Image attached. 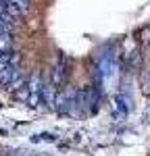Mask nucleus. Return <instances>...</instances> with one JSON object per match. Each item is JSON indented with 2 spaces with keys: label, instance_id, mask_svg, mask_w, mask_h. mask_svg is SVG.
Segmentation results:
<instances>
[{
  "label": "nucleus",
  "instance_id": "f257e3e1",
  "mask_svg": "<svg viewBox=\"0 0 150 156\" xmlns=\"http://www.w3.org/2000/svg\"><path fill=\"white\" fill-rule=\"evenodd\" d=\"M11 48H12L11 34H2V36H0V50H2V52H11Z\"/></svg>",
  "mask_w": 150,
  "mask_h": 156
},
{
  "label": "nucleus",
  "instance_id": "39448f33",
  "mask_svg": "<svg viewBox=\"0 0 150 156\" xmlns=\"http://www.w3.org/2000/svg\"><path fill=\"white\" fill-rule=\"evenodd\" d=\"M2 54H4V52H2V50H0V56H2Z\"/></svg>",
  "mask_w": 150,
  "mask_h": 156
},
{
  "label": "nucleus",
  "instance_id": "7ed1b4c3",
  "mask_svg": "<svg viewBox=\"0 0 150 156\" xmlns=\"http://www.w3.org/2000/svg\"><path fill=\"white\" fill-rule=\"evenodd\" d=\"M62 79H65V71L62 69H54L52 71V83L59 85V83H62Z\"/></svg>",
  "mask_w": 150,
  "mask_h": 156
},
{
  "label": "nucleus",
  "instance_id": "20e7f679",
  "mask_svg": "<svg viewBox=\"0 0 150 156\" xmlns=\"http://www.w3.org/2000/svg\"><path fill=\"white\" fill-rule=\"evenodd\" d=\"M11 4H15V6H19L21 11L29 12V0H9Z\"/></svg>",
  "mask_w": 150,
  "mask_h": 156
},
{
  "label": "nucleus",
  "instance_id": "f03ea898",
  "mask_svg": "<svg viewBox=\"0 0 150 156\" xmlns=\"http://www.w3.org/2000/svg\"><path fill=\"white\" fill-rule=\"evenodd\" d=\"M11 19H9V17H2V15H0V36H2V34H11Z\"/></svg>",
  "mask_w": 150,
  "mask_h": 156
}]
</instances>
